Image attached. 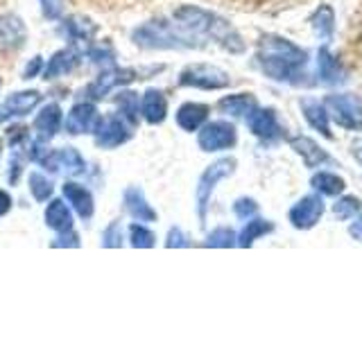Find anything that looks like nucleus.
<instances>
[{"instance_id": "obj_28", "label": "nucleus", "mask_w": 362, "mask_h": 339, "mask_svg": "<svg viewBox=\"0 0 362 339\" xmlns=\"http://www.w3.org/2000/svg\"><path fill=\"white\" fill-rule=\"evenodd\" d=\"M43 220H45V224H48V229H52L57 233H64V231L73 229V215L62 199H52L48 203Z\"/></svg>"}, {"instance_id": "obj_4", "label": "nucleus", "mask_w": 362, "mask_h": 339, "mask_svg": "<svg viewBox=\"0 0 362 339\" xmlns=\"http://www.w3.org/2000/svg\"><path fill=\"white\" fill-rule=\"evenodd\" d=\"M238 167V161L233 156H222L218 161H213L206 170L202 172L199 177V184H197V218L199 224H206V215H209V206H211V197H213V190L218 188L220 181L229 179Z\"/></svg>"}, {"instance_id": "obj_41", "label": "nucleus", "mask_w": 362, "mask_h": 339, "mask_svg": "<svg viewBox=\"0 0 362 339\" xmlns=\"http://www.w3.org/2000/svg\"><path fill=\"white\" fill-rule=\"evenodd\" d=\"M349 235L354 237V240L362 242V210L356 215L354 220H351V224H349Z\"/></svg>"}, {"instance_id": "obj_19", "label": "nucleus", "mask_w": 362, "mask_h": 339, "mask_svg": "<svg viewBox=\"0 0 362 339\" xmlns=\"http://www.w3.org/2000/svg\"><path fill=\"white\" fill-rule=\"evenodd\" d=\"M122 201H124V210L129 213L132 220H136V222H156L158 220L156 210L152 208V203L145 199L141 188H136V186L127 188L124 190Z\"/></svg>"}, {"instance_id": "obj_25", "label": "nucleus", "mask_w": 362, "mask_h": 339, "mask_svg": "<svg viewBox=\"0 0 362 339\" xmlns=\"http://www.w3.org/2000/svg\"><path fill=\"white\" fill-rule=\"evenodd\" d=\"M272 231H274V222L272 220H265V218H249L243 226V231L238 233V246H254L256 240H260V237L269 235Z\"/></svg>"}, {"instance_id": "obj_29", "label": "nucleus", "mask_w": 362, "mask_h": 339, "mask_svg": "<svg viewBox=\"0 0 362 339\" xmlns=\"http://www.w3.org/2000/svg\"><path fill=\"white\" fill-rule=\"evenodd\" d=\"M116 107H118L120 116L127 120L132 127H136V122H139V113H141L139 95H136L134 90H122V93L116 95Z\"/></svg>"}, {"instance_id": "obj_24", "label": "nucleus", "mask_w": 362, "mask_h": 339, "mask_svg": "<svg viewBox=\"0 0 362 339\" xmlns=\"http://www.w3.org/2000/svg\"><path fill=\"white\" fill-rule=\"evenodd\" d=\"M77 66H79V50L64 48V50L52 54V59L48 61V66H45V71H43V79L64 77L68 73H73Z\"/></svg>"}, {"instance_id": "obj_43", "label": "nucleus", "mask_w": 362, "mask_h": 339, "mask_svg": "<svg viewBox=\"0 0 362 339\" xmlns=\"http://www.w3.org/2000/svg\"><path fill=\"white\" fill-rule=\"evenodd\" d=\"M351 156H354L358 161V165L362 167V138H356L354 143H351Z\"/></svg>"}, {"instance_id": "obj_15", "label": "nucleus", "mask_w": 362, "mask_h": 339, "mask_svg": "<svg viewBox=\"0 0 362 339\" xmlns=\"http://www.w3.org/2000/svg\"><path fill=\"white\" fill-rule=\"evenodd\" d=\"M100 122V111L93 102H79L71 109L66 120V129L73 136H82V133H93Z\"/></svg>"}, {"instance_id": "obj_40", "label": "nucleus", "mask_w": 362, "mask_h": 339, "mask_svg": "<svg viewBox=\"0 0 362 339\" xmlns=\"http://www.w3.org/2000/svg\"><path fill=\"white\" fill-rule=\"evenodd\" d=\"M52 246H79V235L71 229L57 235V240L52 242Z\"/></svg>"}, {"instance_id": "obj_35", "label": "nucleus", "mask_w": 362, "mask_h": 339, "mask_svg": "<svg viewBox=\"0 0 362 339\" xmlns=\"http://www.w3.org/2000/svg\"><path fill=\"white\" fill-rule=\"evenodd\" d=\"M233 213H235L238 220L247 222L249 218H254V215L258 213V203L252 197H240V199H235V203H233Z\"/></svg>"}, {"instance_id": "obj_6", "label": "nucleus", "mask_w": 362, "mask_h": 339, "mask_svg": "<svg viewBox=\"0 0 362 339\" xmlns=\"http://www.w3.org/2000/svg\"><path fill=\"white\" fill-rule=\"evenodd\" d=\"M177 84L197 90H222L231 86V75L211 64H190L179 73Z\"/></svg>"}, {"instance_id": "obj_27", "label": "nucleus", "mask_w": 362, "mask_h": 339, "mask_svg": "<svg viewBox=\"0 0 362 339\" xmlns=\"http://www.w3.org/2000/svg\"><path fill=\"white\" fill-rule=\"evenodd\" d=\"M310 186L324 197H339L346 190V181L331 170H320L310 179Z\"/></svg>"}, {"instance_id": "obj_18", "label": "nucleus", "mask_w": 362, "mask_h": 339, "mask_svg": "<svg viewBox=\"0 0 362 339\" xmlns=\"http://www.w3.org/2000/svg\"><path fill=\"white\" fill-rule=\"evenodd\" d=\"M209 113H211V107L204 105V102H184V105L177 109V124L188 133L199 131L204 124L209 122Z\"/></svg>"}, {"instance_id": "obj_38", "label": "nucleus", "mask_w": 362, "mask_h": 339, "mask_svg": "<svg viewBox=\"0 0 362 339\" xmlns=\"http://www.w3.org/2000/svg\"><path fill=\"white\" fill-rule=\"evenodd\" d=\"M41 11L45 18H59L62 16V0H41Z\"/></svg>"}, {"instance_id": "obj_32", "label": "nucleus", "mask_w": 362, "mask_h": 339, "mask_svg": "<svg viewBox=\"0 0 362 339\" xmlns=\"http://www.w3.org/2000/svg\"><path fill=\"white\" fill-rule=\"evenodd\" d=\"M93 34H95V28L84 18H71L66 23V37L75 43H86L93 39Z\"/></svg>"}, {"instance_id": "obj_34", "label": "nucleus", "mask_w": 362, "mask_h": 339, "mask_svg": "<svg viewBox=\"0 0 362 339\" xmlns=\"http://www.w3.org/2000/svg\"><path fill=\"white\" fill-rule=\"evenodd\" d=\"M129 242L136 249H152L156 244V235L143 224H132L129 226Z\"/></svg>"}, {"instance_id": "obj_10", "label": "nucleus", "mask_w": 362, "mask_h": 339, "mask_svg": "<svg viewBox=\"0 0 362 339\" xmlns=\"http://www.w3.org/2000/svg\"><path fill=\"white\" fill-rule=\"evenodd\" d=\"M134 79H139V73H136L134 68H118L113 64L95 77V82L86 88V95L90 100H102V97H107L113 88L129 84Z\"/></svg>"}, {"instance_id": "obj_16", "label": "nucleus", "mask_w": 362, "mask_h": 339, "mask_svg": "<svg viewBox=\"0 0 362 339\" xmlns=\"http://www.w3.org/2000/svg\"><path fill=\"white\" fill-rule=\"evenodd\" d=\"M299 107H301V113H303L305 122H308L315 131H320V133L324 136V138L333 141L331 116H328V111H326V107H324V102L315 100V97H303V100L299 102Z\"/></svg>"}, {"instance_id": "obj_5", "label": "nucleus", "mask_w": 362, "mask_h": 339, "mask_svg": "<svg viewBox=\"0 0 362 339\" xmlns=\"http://www.w3.org/2000/svg\"><path fill=\"white\" fill-rule=\"evenodd\" d=\"M324 107L337 127L346 131H362V95L331 93L324 97Z\"/></svg>"}, {"instance_id": "obj_17", "label": "nucleus", "mask_w": 362, "mask_h": 339, "mask_svg": "<svg viewBox=\"0 0 362 339\" xmlns=\"http://www.w3.org/2000/svg\"><path fill=\"white\" fill-rule=\"evenodd\" d=\"M62 120H64L62 107L57 105V102H50V105L41 107L37 118H34V129H37L39 141H43V143L52 141L62 129Z\"/></svg>"}, {"instance_id": "obj_30", "label": "nucleus", "mask_w": 362, "mask_h": 339, "mask_svg": "<svg viewBox=\"0 0 362 339\" xmlns=\"http://www.w3.org/2000/svg\"><path fill=\"white\" fill-rule=\"evenodd\" d=\"M362 210V201L356 195H339L333 203V215L337 222H351Z\"/></svg>"}, {"instance_id": "obj_20", "label": "nucleus", "mask_w": 362, "mask_h": 339, "mask_svg": "<svg viewBox=\"0 0 362 339\" xmlns=\"http://www.w3.org/2000/svg\"><path fill=\"white\" fill-rule=\"evenodd\" d=\"M64 197L68 199V203L73 206V210L84 222H88L90 218H93L95 199H93V195H90V190H86L84 186H79V184H73V181H68V184H64Z\"/></svg>"}, {"instance_id": "obj_39", "label": "nucleus", "mask_w": 362, "mask_h": 339, "mask_svg": "<svg viewBox=\"0 0 362 339\" xmlns=\"http://www.w3.org/2000/svg\"><path fill=\"white\" fill-rule=\"evenodd\" d=\"M43 71V56H32V59L28 61V66L23 68V79H34L39 77Z\"/></svg>"}, {"instance_id": "obj_33", "label": "nucleus", "mask_w": 362, "mask_h": 339, "mask_svg": "<svg viewBox=\"0 0 362 339\" xmlns=\"http://www.w3.org/2000/svg\"><path fill=\"white\" fill-rule=\"evenodd\" d=\"M30 192L39 203H43V201H48L52 197L54 186H52V181L48 177H43L41 172H32L30 174Z\"/></svg>"}, {"instance_id": "obj_9", "label": "nucleus", "mask_w": 362, "mask_h": 339, "mask_svg": "<svg viewBox=\"0 0 362 339\" xmlns=\"http://www.w3.org/2000/svg\"><path fill=\"white\" fill-rule=\"evenodd\" d=\"M324 210H326V206H324V199L320 192H317V195H305L290 208L288 220L297 231H310L322 222Z\"/></svg>"}, {"instance_id": "obj_11", "label": "nucleus", "mask_w": 362, "mask_h": 339, "mask_svg": "<svg viewBox=\"0 0 362 339\" xmlns=\"http://www.w3.org/2000/svg\"><path fill=\"white\" fill-rule=\"evenodd\" d=\"M245 120H247L249 131L263 143H272V141H276L283 136V127L279 122L276 111L269 109V107H256Z\"/></svg>"}, {"instance_id": "obj_22", "label": "nucleus", "mask_w": 362, "mask_h": 339, "mask_svg": "<svg viewBox=\"0 0 362 339\" xmlns=\"http://www.w3.org/2000/svg\"><path fill=\"white\" fill-rule=\"evenodd\" d=\"M317 82L324 84V86H333V84H339L344 82V71L339 61L331 54V50L322 45L320 50H317Z\"/></svg>"}, {"instance_id": "obj_44", "label": "nucleus", "mask_w": 362, "mask_h": 339, "mask_svg": "<svg viewBox=\"0 0 362 339\" xmlns=\"http://www.w3.org/2000/svg\"><path fill=\"white\" fill-rule=\"evenodd\" d=\"M0 152H3V141H0Z\"/></svg>"}, {"instance_id": "obj_1", "label": "nucleus", "mask_w": 362, "mask_h": 339, "mask_svg": "<svg viewBox=\"0 0 362 339\" xmlns=\"http://www.w3.org/2000/svg\"><path fill=\"white\" fill-rule=\"evenodd\" d=\"M256 64L260 73L269 77L272 82L299 84L303 79V68L308 64V52L286 37L265 34L258 41Z\"/></svg>"}, {"instance_id": "obj_3", "label": "nucleus", "mask_w": 362, "mask_h": 339, "mask_svg": "<svg viewBox=\"0 0 362 339\" xmlns=\"http://www.w3.org/2000/svg\"><path fill=\"white\" fill-rule=\"evenodd\" d=\"M132 39L139 48L145 50H184V48H202L195 37H190L181 30L177 23H168L163 18H156L150 23H143L141 28L132 32Z\"/></svg>"}, {"instance_id": "obj_45", "label": "nucleus", "mask_w": 362, "mask_h": 339, "mask_svg": "<svg viewBox=\"0 0 362 339\" xmlns=\"http://www.w3.org/2000/svg\"><path fill=\"white\" fill-rule=\"evenodd\" d=\"M0 88H3V79H0Z\"/></svg>"}, {"instance_id": "obj_26", "label": "nucleus", "mask_w": 362, "mask_h": 339, "mask_svg": "<svg viewBox=\"0 0 362 339\" xmlns=\"http://www.w3.org/2000/svg\"><path fill=\"white\" fill-rule=\"evenodd\" d=\"M310 28L315 37H320L324 43H331L335 37V11L331 5H320L310 16Z\"/></svg>"}, {"instance_id": "obj_2", "label": "nucleus", "mask_w": 362, "mask_h": 339, "mask_svg": "<svg viewBox=\"0 0 362 339\" xmlns=\"http://www.w3.org/2000/svg\"><path fill=\"white\" fill-rule=\"evenodd\" d=\"M173 20L186 34L195 39H211L231 54H243L247 45L243 41V34L238 32L229 20L209 9H202L195 5H181L173 11Z\"/></svg>"}, {"instance_id": "obj_36", "label": "nucleus", "mask_w": 362, "mask_h": 339, "mask_svg": "<svg viewBox=\"0 0 362 339\" xmlns=\"http://www.w3.org/2000/svg\"><path fill=\"white\" fill-rule=\"evenodd\" d=\"M165 246L168 249H181V246H190L188 242V235L179 229V226H173V229L168 231V237H165Z\"/></svg>"}, {"instance_id": "obj_7", "label": "nucleus", "mask_w": 362, "mask_h": 339, "mask_svg": "<svg viewBox=\"0 0 362 339\" xmlns=\"http://www.w3.org/2000/svg\"><path fill=\"white\" fill-rule=\"evenodd\" d=\"M238 143L235 124L229 120H211L197 131V145L202 152H224Z\"/></svg>"}, {"instance_id": "obj_37", "label": "nucleus", "mask_w": 362, "mask_h": 339, "mask_svg": "<svg viewBox=\"0 0 362 339\" xmlns=\"http://www.w3.org/2000/svg\"><path fill=\"white\" fill-rule=\"evenodd\" d=\"M122 244V235H120V226L111 224L109 229L102 235V246H120Z\"/></svg>"}, {"instance_id": "obj_13", "label": "nucleus", "mask_w": 362, "mask_h": 339, "mask_svg": "<svg viewBox=\"0 0 362 339\" xmlns=\"http://www.w3.org/2000/svg\"><path fill=\"white\" fill-rule=\"evenodd\" d=\"M39 105H41L39 90H21V93H11L3 105H0V122L28 116V113H32Z\"/></svg>"}, {"instance_id": "obj_12", "label": "nucleus", "mask_w": 362, "mask_h": 339, "mask_svg": "<svg viewBox=\"0 0 362 339\" xmlns=\"http://www.w3.org/2000/svg\"><path fill=\"white\" fill-rule=\"evenodd\" d=\"M288 143H290V150L301 158L305 167H310V170L324 167L326 163L333 161L331 154H328L317 141H313L310 136H292Z\"/></svg>"}, {"instance_id": "obj_14", "label": "nucleus", "mask_w": 362, "mask_h": 339, "mask_svg": "<svg viewBox=\"0 0 362 339\" xmlns=\"http://www.w3.org/2000/svg\"><path fill=\"white\" fill-rule=\"evenodd\" d=\"M28 41V28L21 16H0V52H16Z\"/></svg>"}, {"instance_id": "obj_21", "label": "nucleus", "mask_w": 362, "mask_h": 339, "mask_svg": "<svg viewBox=\"0 0 362 339\" xmlns=\"http://www.w3.org/2000/svg\"><path fill=\"white\" fill-rule=\"evenodd\" d=\"M141 113L147 124H161L168 118V97L163 90L147 88L141 100Z\"/></svg>"}, {"instance_id": "obj_23", "label": "nucleus", "mask_w": 362, "mask_h": 339, "mask_svg": "<svg viewBox=\"0 0 362 339\" xmlns=\"http://www.w3.org/2000/svg\"><path fill=\"white\" fill-rule=\"evenodd\" d=\"M258 107V100L254 93H233V95H224L218 102V109L224 116L231 118H247L249 113Z\"/></svg>"}, {"instance_id": "obj_42", "label": "nucleus", "mask_w": 362, "mask_h": 339, "mask_svg": "<svg viewBox=\"0 0 362 339\" xmlns=\"http://www.w3.org/2000/svg\"><path fill=\"white\" fill-rule=\"evenodd\" d=\"M11 203H14V201H11L9 192L7 190H0V218H5V215L11 210Z\"/></svg>"}, {"instance_id": "obj_31", "label": "nucleus", "mask_w": 362, "mask_h": 339, "mask_svg": "<svg viewBox=\"0 0 362 339\" xmlns=\"http://www.w3.org/2000/svg\"><path fill=\"white\" fill-rule=\"evenodd\" d=\"M204 246H211V249H231V246H238V235L233 229L229 226H218V229H213L206 240H204Z\"/></svg>"}, {"instance_id": "obj_8", "label": "nucleus", "mask_w": 362, "mask_h": 339, "mask_svg": "<svg viewBox=\"0 0 362 339\" xmlns=\"http://www.w3.org/2000/svg\"><path fill=\"white\" fill-rule=\"evenodd\" d=\"M134 127L124 120L120 113H116V116H100V122L95 127V145L100 147V150H116V147L124 145L129 138H132V131Z\"/></svg>"}]
</instances>
